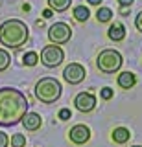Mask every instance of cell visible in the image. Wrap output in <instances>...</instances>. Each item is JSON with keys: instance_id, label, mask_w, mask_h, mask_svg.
Listing matches in <instances>:
<instances>
[{"instance_id": "obj_2", "label": "cell", "mask_w": 142, "mask_h": 147, "mask_svg": "<svg viewBox=\"0 0 142 147\" xmlns=\"http://www.w3.org/2000/svg\"><path fill=\"white\" fill-rule=\"evenodd\" d=\"M30 39V30L19 18H11L0 24V44L6 48L17 50L24 46Z\"/></svg>"}, {"instance_id": "obj_21", "label": "cell", "mask_w": 142, "mask_h": 147, "mask_svg": "<svg viewBox=\"0 0 142 147\" xmlns=\"http://www.w3.org/2000/svg\"><path fill=\"white\" fill-rule=\"evenodd\" d=\"M7 144H10V138H7L6 132L0 131V147H7Z\"/></svg>"}, {"instance_id": "obj_19", "label": "cell", "mask_w": 142, "mask_h": 147, "mask_svg": "<svg viewBox=\"0 0 142 147\" xmlns=\"http://www.w3.org/2000/svg\"><path fill=\"white\" fill-rule=\"evenodd\" d=\"M11 147H26V136L20 132H15L11 136Z\"/></svg>"}, {"instance_id": "obj_22", "label": "cell", "mask_w": 142, "mask_h": 147, "mask_svg": "<svg viewBox=\"0 0 142 147\" xmlns=\"http://www.w3.org/2000/svg\"><path fill=\"white\" fill-rule=\"evenodd\" d=\"M59 119H63V121H65V119H70V110H68V109H61V110H59Z\"/></svg>"}, {"instance_id": "obj_6", "label": "cell", "mask_w": 142, "mask_h": 147, "mask_svg": "<svg viewBox=\"0 0 142 147\" xmlns=\"http://www.w3.org/2000/svg\"><path fill=\"white\" fill-rule=\"evenodd\" d=\"M70 37H72V28L68 24H65V22H56L48 30V39H50V42L56 44V46L67 44L70 40Z\"/></svg>"}, {"instance_id": "obj_9", "label": "cell", "mask_w": 142, "mask_h": 147, "mask_svg": "<svg viewBox=\"0 0 142 147\" xmlns=\"http://www.w3.org/2000/svg\"><path fill=\"white\" fill-rule=\"evenodd\" d=\"M74 105L79 112H92L96 109V96L90 92H79L74 98Z\"/></svg>"}, {"instance_id": "obj_10", "label": "cell", "mask_w": 142, "mask_h": 147, "mask_svg": "<svg viewBox=\"0 0 142 147\" xmlns=\"http://www.w3.org/2000/svg\"><path fill=\"white\" fill-rule=\"evenodd\" d=\"M20 121H22V125H24L26 131H37V129H41V125H43V118H41L37 112H26Z\"/></svg>"}, {"instance_id": "obj_20", "label": "cell", "mask_w": 142, "mask_h": 147, "mask_svg": "<svg viewBox=\"0 0 142 147\" xmlns=\"http://www.w3.org/2000/svg\"><path fill=\"white\" fill-rule=\"evenodd\" d=\"M113 94H114V92H113V88H109V86H105V88L100 90V98L105 99V101L111 99V98H113Z\"/></svg>"}, {"instance_id": "obj_24", "label": "cell", "mask_w": 142, "mask_h": 147, "mask_svg": "<svg viewBox=\"0 0 142 147\" xmlns=\"http://www.w3.org/2000/svg\"><path fill=\"white\" fill-rule=\"evenodd\" d=\"M133 2H135V0H118V4H120V6H131Z\"/></svg>"}, {"instance_id": "obj_25", "label": "cell", "mask_w": 142, "mask_h": 147, "mask_svg": "<svg viewBox=\"0 0 142 147\" xmlns=\"http://www.w3.org/2000/svg\"><path fill=\"white\" fill-rule=\"evenodd\" d=\"M87 2H89L90 6H100V4H102V0H87Z\"/></svg>"}, {"instance_id": "obj_13", "label": "cell", "mask_w": 142, "mask_h": 147, "mask_svg": "<svg viewBox=\"0 0 142 147\" xmlns=\"http://www.w3.org/2000/svg\"><path fill=\"white\" fill-rule=\"evenodd\" d=\"M129 138H131V132H129V129H126V127H116L113 131V142L118 144V145L129 142Z\"/></svg>"}, {"instance_id": "obj_8", "label": "cell", "mask_w": 142, "mask_h": 147, "mask_svg": "<svg viewBox=\"0 0 142 147\" xmlns=\"http://www.w3.org/2000/svg\"><path fill=\"white\" fill-rule=\"evenodd\" d=\"M68 138L76 145H85L90 140V129L87 125H83V123H77V125H74L68 131Z\"/></svg>"}, {"instance_id": "obj_16", "label": "cell", "mask_w": 142, "mask_h": 147, "mask_svg": "<svg viewBox=\"0 0 142 147\" xmlns=\"http://www.w3.org/2000/svg\"><path fill=\"white\" fill-rule=\"evenodd\" d=\"M10 63H11V55L7 53V50L0 48V72L7 70V68H10Z\"/></svg>"}, {"instance_id": "obj_5", "label": "cell", "mask_w": 142, "mask_h": 147, "mask_svg": "<svg viewBox=\"0 0 142 147\" xmlns=\"http://www.w3.org/2000/svg\"><path fill=\"white\" fill-rule=\"evenodd\" d=\"M65 59V53H63L61 46H56V44H50V46H44L41 50V63L44 64L46 68H56L63 63Z\"/></svg>"}, {"instance_id": "obj_11", "label": "cell", "mask_w": 142, "mask_h": 147, "mask_svg": "<svg viewBox=\"0 0 142 147\" xmlns=\"http://www.w3.org/2000/svg\"><path fill=\"white\" fill-rule=\"evenodd\" d=\"M107 37L111 40H114V42L124 40L126 39V26H124L122 22H114V24H111V28H109V31H107Z\"/></svg>"}, {"instance_id": "obj_17", "label": "cell", "mask_w": 142, "mask_h": 147, "mask_svg": "<svg viewBox=\"0 0 142 147\" xmlns=\"http://www.w3.org/2000/svg\"><path fill=\"white\" fill-rule=\"evenodd\" d=\"M113 17V11L109 7H100L98 13H96V18H98V22H109Z\"/></svg>"}, {"instance_id": "obj_23", "label": "cell", "mask_w": 142, "mask_h": 147, "mask_svg": "<svg viewBox=\"0 0 142 147\" xmlns=\"http://www.w3.org/2000/svg\"><path fill=\"white\" fill-rule=\"evenodd\" d=\"M135 28H137V30H139L140 33H142V11H140L139 15L135 17Z\"/></svg>"}, {"instance_id": "obj_15", "label": "cell", "mask_w": 142, "mask_h": 147, "mask_svg": "<svg viewBox=\"0 0 142 147\" xmlns=\"http://www.w3.org/2000/svg\"><path fill=\"white\" fill-rule=\"evenodd\" d=\"M72 13H74V18H76L77 22H87V18L90 17L89 9H87L85 6H76V7H74V11H72Z\"/></svg>"}, {"instance_id": "obj_4", "label": "cell", "mask_w": 142, "mask_h": 147, "mask_svg": "<svg viewBox=\"0 0 142 147\" xmlns=\"http://www.w3.org/2000/svg\"><path fill=\"white\" fill-rule=\"evenodd\" d=\"M122 55L120 52H116V50H102V52L98 53V57H96V66H98L100 72L107 74V76H111V74H116L118 70L122 68Z\"/></svg>"}, {"instance_id": "obj_18", "label": "cell", "mask_w": 142, "mask_h": 147, "mask_svg": "<svg viewBox=\"0 0 142 147\" xmlns=\"http://www.w3.org/2000/svg\"><path fill=\"white\" fill-rule=\"evenodd\" d=\"M22 63H24L26 66H35V64L39 63V55L35 52H28V53H24V57H22Z\"/></svg>"}, {"instance_id": "obj_7", "label": "cell", "mask_w": 142, "mask_h": 147, "mask_svg": "<svg viewBox=\"0 0 142 147\" xmlns=\"http://www.w3.org/2000/svg\"><path fill=\"white\" fill-rule=\"evenodd\" d=\"M87 72H85V66H81L79 63H70L68 66L63 70V77L68 85H79L81 81L85 79Z\"/></svg>"}, {"instance_id": "obj_26", "label": "cell", "mask_w": 142, "mask_h": 147, "mask_svg": "<svg viewBox=\"0 0 142 147\" xmlns=\"http://www.w3.org/2000/svg\"><path fill=\"white\" fill-rule=\"evenodd\" d=\"M43 17L44 18H50V17H52V11H50V9H44V11H43Z\"/></svg>"}, {"instance_id": "obj_3", "label": "cell", "mask_w": 142, "mask_h": 147, "mask_svg": "<svg viewBox=\"0 0 142 147\" xmlns=\"http://www.w3.org/2000/svg\"><path fill=\"white\" fill-rule=\"evenodd\" d=\"M35 98H37L41 103L44 105H52L61 98V83H59L56 77H43V79L37 81L35 85Z\"/></svg>"}, {"instance_id": "obj_14", "label": "cell", "mask_w": 142, "mask_h": 147, "mask_svg": "<svg viewBox=\"0 0 142 147\" xmlns=\"http://www.w3.org/2000/svg\"><path fill=\"white\" fill-rule=\"evenodd\" d=\"M70 4H72V0H48V6L52 9H56L57 13L67 11V9L70 7Z\"/></svg>"}, {"instance_id": "obj_12", "label": "cell", "mask_w": 142, "mask_h": 147, "mask_svg": "<svg viewBox=\"0 0 142 147\" xmlns=\"http://www.w3.org/2000/svg\"><path fill=\"white\" fill-rule=\"evenodd\" d=\"M116 83H118V86L124 90H129L135 86V83H137V76L133 72H122V74H118V77H116Z\"/></svg>"}, {"instance_id": "obj_27", "label": "cell", "mask_w": 142, "mask_h": 147, "mask_svg": "<svg viewBox=\"0 0 142 147\" xmlns=\"http://www.w3.org/2000/svg\"><path fill=\"white\" fill-rule=\"evenodd\" d=\"M131 147H142V145H131Z\"/></svg>"}, {"instance_id": "obj_1", "label": "cell", "mask_w": 142, "mask_h": 147, "mask_svg": "<svg viewBox=\"0 0 142 147\" xmlns=\"http://www.w3.org/2000/svg\"><path fill=\"white\" fill-rule=\"evenodd\" d=\"M28 107L30 103L20 90L11 86L0 88V125L2 127L17 125L28 112Z\"/></svg>"}]
</instances>
